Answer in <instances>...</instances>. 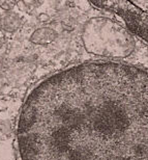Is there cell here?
<instances>
[{
  "label": "cell",
  "instance_id": "cell-1",
  "mask_svg": "<svg viewBox=\"0 0 148 160\" xmlns=\"http://www.w3.org/2000/svg\"><path fill=\"white\" fill-rule=\"evenodd\" d=\"M22 160H148V72L74 66L41 82L18 125Z\"/></svg>",
  "mask_w": 148,
  "mask_h": 160
},
{
  "label": "cell",
  "instance_id": "cell-2",
  "mask_svg": "<svg viewBox=\"0 0 148 160\" xmlns=\"http://www.w3.org/2000/svg\"><path fill=\"white\" fill-rule=\"evenodd\" d=\"M82 38L88 52L106 57H125L135 46L127 29L106 18H93L88 21Z\"/></svg>",
  "mask_w": 148,
  "mask_h": 160
},
{
  "label": "cell",
  "instance_id": "cell-3",
  "mask_svg": "<svg viewBox=\"0 0 148 160\" xmlns=\"http://www.w3.org/2000/svg\"><path fill=\"white\" fill-rule=\"evenodd\" d=\"M122 19L131 32L148 43V0H91Z\"/></svg>",
  "mask_w": 148,
  "mask_h": 160
},
{
  "label": "cell",
  "instance_id": "cell-4",
  "mask_svg": "<svg viewBox=\"0 0 148 160\" xmlns=\"http://www.w3.org/2000/svg\"><path fill=\"white\" fill-rule=\"evenodd\" d=\"M56 32L48 27H41L40 29L33 31V33L30 36V42L36 45H45L51 43L55 40Z\"/></svg>",
  "mask_w": 148,
  "mask_h": 160
},
{
  "label": "cell",
  "instance_id": "cell-5",
  "mask_svg": "<svg viewBox=\"0 0 148 160\" xmlns=\"http://www.w3.org/2000/svg\"><path fill=\"white\" fill-rule=\"evenodd\" d=\"M22 20L18 15L16 14H8L5 15L0 19V26L2 29L6 31H16L19 27L21 26Z\"/></svg>",
  "mask_w": 148,
  "mask_h": 160
},
{
  "label": "cell",
  "instance_id": "cell-6",
  "mask_svg": "<svg viewBox=\"0 0 148 160\" xmlns=\"http://www.w3.org/2000/svg\"><path fill=\"white\" fill-rule=\"evenodd\" d=\"M17 5L16 0H0V8L4 11H12Z\"/></svg>",
  "mask_w": 148,
  "mask_h": 160
},
{
  "label": "cell",
  "instance_id": "cell-7",
  "mask_svg": "<svg viewBox=\"0 0 148 160\" xmlns=\"http://www.w3.org/2000/svg\"><path fill=\"white\" fill-rule=\"evenodd\" d=\"M37 19L40 20V22H43V23H47V22L50 20L49 16L46 15V14H41V15H38Z\"/></svg>",
  "mask_w": 148,
  "mask_h": 160
}]
</instances>
